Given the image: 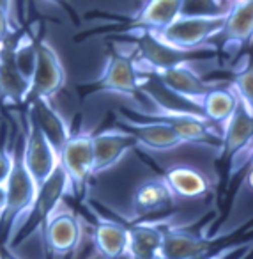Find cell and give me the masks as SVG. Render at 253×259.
I'll return each mask as SVG.
<instances>
[{
  "mask_svg": "<svg viewBox=\"0 0 253 259\" xmlns=\"http://www.w3.org/2000/svg\"><path fill=\"white\" fill-rule=\"evenodd\" d=\"M126 39L119 41V47L135 61V64L142 69L145 75L153 78L158 71H163L172 66L179 64H193L202 61V55L214 54L216 50H179L161 41L154 32L149 30H133V32L122 34Z\"/></svg>",
  "mask_w": 253,
  "mask_h": 259,
  "instance_id": "cell-1",
  "label": "cell"
},
{
  "mask_svg": "<svg viewBox=\"0 0 253 259\" xmlns=\"http://www.w3.org/2000/svg\"><path fill=\"white\" fill-rule=\"evenodd\" d=\"M142 93L150 98L154 107L131 110V114L165 122L168 128H172L181 137L184 144H204L207 148L221 149V128L211 122L207 117H204L200 112L167 107L147 91H142Z\"/></svg>",
  "mask_w": 253,
  "mask_h": 259,
  "instance_id": "cell-2",
  "label": "cell"
},
{
  "mask_svg": "<svg viewBox=\"0 0 253 259\" xmlns=\"http://www.w3.org/2000/svg\"><path fill=\"white\" fill-rule=\"evenodd\" d=\"M227 9L216 13H196L184 15L161 30H156V36L170 47L179 50H216L211 41L220 34L225 22Z\"/></svg>",
  "mask_w": 253,
  "mask_h": 259,
  "instance_id": "cell-3",
  "label": "cell"
},
{
  "mask_svg": "<svg viewBox=\"0 0 253 259\" xmlns=\"http://www.w3.org/2000/svg\"><path fill=\"white\" fill-rule=\"evenodd\" d=\"M149 82L150 76L145 75L117 43H114L108 52L103 71L90 83V89L122 96H138L142 91H145Z\"/></svg>",
  "mask_w": 253,
  "mask_h": 259,
  "instance_id": "cell-4",
  "label": "cell"
},
{
  "mask_svg": "<svg viewBox=\"0 0 253 259\" xmlns=\"http://www.w3.org/2000/svg\"><path fill=\"white\" fill-rule=\"evenodd\" d=\"M177 202L161 174L143 178L133 187L129 195V222H142L153 215H165L172 211Z\"/></svg>",
  "mask_w": 253,
  "mask_h": 259,
  "instance_id": "cell-5",
  "label": "cell"
},
{
  "mask_svg": "<svg viewBox=\"0 0 253 259\" xmlns=\"http://www.w3.org/2000/svg\"><path fill=\"white\" fill-rule=\"evenodd\" d=\"M117 124L128 130L135 137L136 146L149 149V151H174L184 146L174 130L168 128L165 122L156 119H147L135 115L131 112H119Z\"/></svg>",
  "mask_w": 253,
  "mask_h": 259,
  "instance_id": "cell-6",
  "label": "cell"
},
{
  "mask_svg": "<svg viewBox=\"0 0 253 259\" xmlns=\"http://www.w3.org/2000/svg\"><path fill=\"white\" fill-rule=\"evenodd\" d=\"M59 163L68 174L73 195L82 194L87 181L92 178V134L90 132L71 134L59 156Z\"/></svg>",
  "mask_w": 253,
  "mask_h": 259,
  "instance_id": "cell-7",
  "label": "cell"
},
{
  "mask_svg": "<svg viewBox=\"0 0 253 259\" xmlns=\"http://www.w3.org/2000/svg\"><path fill=\"white\" fill-rule=\"evenodd\" d=\"M25 124L27 130L22 142V155L30 176L34 178L36 185H41L59 167V155L43 135L39 126L34 122L30 112L25 115Z\"/></svg>",
  "mask_w": 253,
  "mask_h": 259,
  "instance_id": "cell-8",
  "label": "cell"
},
{
  "mask_svg": "<svg viewBox=\"0 0 253 259\" xmlns=\"http://www.w3.org/2000/svg\"><path fill=\"white\" fill-rule=\"evenodd\" d=\"M66 83V71L61 55L52 43L41 37L37 45L36 66L30 78V96L54 98Z\"/></svg>",
  "mask_w": 253,
  "mask_h": 259,
  "instance_id": "cell-9",
  "label": "cell"
},
{
  "mask_svg": "<svg viewBox=\"0 0 253 259\" xmlns=\"http://www.w3.org/2000/svg\"><path fill=\"white\" fill-rule=\"evenodd\" d=\"M135 148V137L122 126H112L92 134V176L114 169Z\"/></svg>",
  "mask_w": 253,
  "mask_h": 259,
  "instance_id": "cell-10",
  "label": "cell"
},
{
  "mask_svg": "<svg viewBox=\"0 0 253 259\" xmlns=\"http://www.w3.org/2000/svg\"><path fill=\"white\" fill-rule=\"evenodd\" d=\"M153 78H158L161 85L167 91H170L174 96L188 101V103L198 107L202 98L207 94V91L213 87L207 80H204L191 64H179L172 66L163 71H158Z\"/></svg>",
  "mask_w": 253,
  "mask_h": 259,
  "instance_id": "cell-11",
  "label": "cell"
},
{
  "mask_svg": "<svg viewBox=\"0 0 253 259\" xmlns=\"http://www.w3.org/2000/svg\"><path fill=\"white\" fill-rule=\"evenodd\" d=\"M186 2L188 0H145L142 8L131 16L128 25L121 30V36L133 30L156 32L165 29L184 13Z\"/></svg>",
  "mask_w": 253,
  "mask_h": 259,
  "instance_id": "cell-12",
  "label": "cell"
},
{
  "mask_svg": "<svg viewBox=\"0 0 253 259\" xmlns=\"http://www.w3.org/2000/svg\"><path fill=\"white\" fill-rule=\"evenodd\" d=\"M29 112L32 115L34 122L39 126L43 135L48 139L52 148L55 149L59 156H61L62 149H64L68 139L71 137V128L66 122L64 115L55 108L50 98L43 96H32L29 98Z\"/></svg>",
  "mask_w": 253,
  "mask_h": 259,
  "instance_id": "cell-13",
  "label": "cell"
},
{
  "mask_svg": "<svg viewBox=\"0 0 253 259\" xmlns=\"http://www.w3.org/2000/svg\"><path fill=\"white\" fill-rule=\"evenodd\" d=\"M44 243L57 257L71 254L80 241V222L71 211H59V208L43 222Z\"/></svg>",
  "mask_w": 253,
  "mask_h": 259,
  "instance_id": "cell-14",
  "label": "cell"
},
{
  "mask_svg": "<svg viewBox=\"0 0 253 259\" xmlns=\"http://www.w3.org/2000/svg\"><path fill=\"white\" fill-rule=\"evenodd\" d=\"M163 180L177 201H193L207 195L211 188L209 176L189 163H174L163 170Z\"/></svg>",
  "mask_w": 253,
  "mask_h": 259,
  "instance_id": "cell-15",
  "label": "cell"
},
{
  "mask_svg": "<svg viewBox=\"0 0 253 259\" xmlns=\"http://www.w3.org/2000/svg\"><path fill=\"white\" fill-rule=\"evenodd\" d=\"M214 238L186 229H165L160 247L161 259H204L209 255Z\"/></svg>",
  "mask_w": 253,
  "mask_h": 259,
  "instance_id": "cell-16",
  "label": "cell"
},
{
  "mask_svg": "<svg viewBox=\"0 0 253 259\" xmlns=\"http://www.w3.org/2000/svg\"><path fill=\"white\" fill-rule=\"evenodd\" d=\"M13 34L0 45V100L6 105H22L29 101L30 82L23 78L13 61Z\"/></svg>",
  "mask_w": 253,
  "mask_h": 259,
  "instance_id": "cell-17",
  "label": "cell"
},
{
  "mask_svg": "<svg viewBox=\"0 0 253 259\" xmlns=\"http://www.w3.org/2000/svg\"><path fill=\"white\" fill-rule=\"evenodd\" d=\"M68 194H73L71 183H69L66 170L62 169L61 163H59L57 169H55L43 183L37 185V192H36V199H34L30 220H36L37 224L43 226L44 220L59 208L61 201Z\"/></svg>",
  "mask_w": 253,
  "mask_h": 259,
  "instance_id": "cell-18",
  "label": "cell"
},
{
  "mask_svg": "<svg viewBox=\"0 0 253 259\" xmlns=\"http://www.w3.org/2000/svg\"><path fill=\"white\" fill-rule=\"evenodd\" d=\"M220 37L225 47H241L253 37V0H232L227 8Z\"/></svg>",
  "mask_w": 253,
  "mask_h": 259,
  "instance_id": "cell-19",
  "label": "cell"
},
{
  "mask_svg": "<svg viewBox=\"0 0 253 259\" xmlns=\"http://www.w3.org/2000/svg\"><path fill=\"white\" fill-rule=\"evenodd\" d=\"M253 141V112L244 105L237 103L235 110L221 126V149L220 153L230 158L241 149L251 146Z\"/></svg>",
  "mask_w": 253,
  "mask_h": 259,
  "instance_id": "cell-20",
  "label": "cell"
},
{
  "mask_svg": "<svg viewBox=\"0 0 253 259\" xmlns=\"http://www.w3.org/2000/svg\"><path fill=\"white\" fill-rule=\"evenodd\" d=\"M163 231L158 224L133 222L128 226V259H161L160 247Z\"/></svg>",
  "mask_w": 253,
  "mask_h": 259,
  "instance_id": "cell-21",
  "label": "cell"
},
{
  "mask_svg": "<svg viewBox=\"0 0 253 259\" xmlns=\"http://www.w3.org/2000/svg\"><path fill=\"white\" fill-rule=\"evenodd\" d=\"M94 247L105 259H122L128 250V226L101 219L94 226Z\"/></svg>",
  "mask_w": 253,
  "mask_h": 259,
  "instance_id": "cell-22",
  "label": "cell"
},
{
  "mask_svg": "<svg viewBox=\"0 0 253 259\" xmlns=\"http://www.w3.org/2000/svg\"><path fill=\"white\" fill-rule=\"evenodd\" d=\"M239 100L235 98V94L230 91V87H216L213 85L207 94L202 98L198 105V110L204 117H207L211 122H214L216 126H223L227 122V119L232 115V112L235 110Z\"/></svg>",
  "mask_w": 253,
  "mask_h": 259,
  "instance_id": "cell-23",
  "label": "cell"
},
{
  "mask_svg": "<svg viewBox=\"0 0 253 259\" xmlns=\"http://www.w3.org/2000/svg\"><path fill=\"white\" fill-rule=\"evenodd\" d=\"M41 34H37L34 29H27L20 34H15L13 37V61L23 78L30 82L36 66L37 45H39Z\"/></svg>",
  "mask_w": 253,
  "mask_h": 259,
  "instance_id": "cell-24",
  "label": "cell"
},
{
  "mask_svg": "<svg viewBox=\"0 0 253 259\" xmlns=\"http://www.w3.org/2000/svg\"><path fill=\"white\" fill-rule=\"evenodd\" d=\"M230 91L235 94L239 103L253 112V66L249 55H244L232 71Z\"/></svg>",
  "mask_w": 253,
  "mask_h": 259,
  "instance_id": "cell-25",
  "label": "cell"
},
{
  "mask_svg": "<svg viewBox=\"0 0 253 259\" xmlns=\"http://www.w3.org/2000/svg\"><path fill=\"white\" fill-rule=\"evenodd\" d=\"M15 151H16V142L4 141L0 144V185H6L9 178V172L13 169V162H15Z\"/></svg>",
  "mask_w": 253,
  "mask_h": 259,
  "instance_id": "cell-26",
  "label": "cell"
},
{
  "mask_svg": "<svg viewBox=\"0 0 253 259\" xmlns=\"http://www.w3.org/2000/svg\"><path fill=\"white\" fill-rule=\"evenodd\" d=\"M13 34H16V29L11 22V13L0 8V45L8 41Z\"/></svg>",
  "mask_w": 253,
  "mask_h": 259,
  "instance_id": "cell-27",
  "label": "cell"
},
{
  "mask_svg": "<svg viewBox=\"0 0 253 259\" xmlns=\"http://www.w3.org/2000/svg\"><path fill=\"white\" fill-rule=\"evenodd\" d=\"M0 259H23L20 254H16L13 247H2L0 248Z\"/></svg>",
  "mask_w": 253,
  "mask_h": 259,
  "instance_id": "cell-28",
  "label": "cell"
},
{
  "mask_svg": "<svg viewBox=\"0 0 253 259\" xmlns=\"http://www.w3.org/2000/svg\"><path fill=\"white\" fill-rule=\"evenodd\" d=\"M48 4H54V6H59L61 9H64V11H68V13H71V6H69V2L68 0H46ZM71 16H73V13H71Z\"/></svg>",
  "mask_w": 253,
  "mask_h": 259,
  "instance_id": "cell-29",
  "label": "cell"
},
{
  "mask_svg": "<svg viewBox=\"0 0 253 259\" xmlns=\"http://www.w3.org/2000/svg\"><path fill=\"white\" fill-rule=\"evenodd\" d=\"M4 208H6V187L0 185V217L4 213Z\"/></svg>",
  "mask_w": 253,
  "mask_h": 259,
  "instance_id": "cell-30",
  "label": "cell"
},
{
  "mask_svg": "<svg viewBox=\"0 0 253 259\" xmlns=\"http://www.w3.org/2000/svg\"><path fill=\"white\" fill-rule=\"evenodd\" d=\"M0 8L13 15V0H0Z\"/></svg>",
  "mask_w": 253,
  "mask_h": 259,
  "instance_id": "cell-31",
  "label": "cell"
},
{
  "mask_svg": "<svg viewBox=\"0 0 253 259\" xmlns=\"http://www.w3.org/2000/svg\"><path fill=\"white\" fill-rule=\"evenodd\" d=\"M249 250H251V245H249V247H246V248H242V252L239 254V259H246V257H248Z\"/></svg>",
  "mask_w": 253,
  "mask_h": 259,
  "instance_id": "cell-32",
  "label": "cell"
},
{
  "mask_svg": "<svg viewBox=\"0 0 253 259\" xmlns=\"http://www.w3.org/2000/svg\"><path fill=\"white\" fill-rule=\"evenodd\" d=\"M207 257H209V255H206V259H207Z\"/></svg>",
  "mask_w": 253,
  "mask_h": 259,
  "instance_id": "cell-33",
  "label": "cell"
},
{
  "mask_svg": "<svg viewBox=\"0 0 253 259\" xmlns=\"http://www.w3.org/2000/svg\"><path fill=\"white\" fill-rule=\"evenodd\" d=\"M230 2H232V0H230Z\"/></svg>",
  "mask_w": 253,
  "mask_h": 259,
  "instance_id": "cell-34",
  "label": "cell"
}]
</instances>
